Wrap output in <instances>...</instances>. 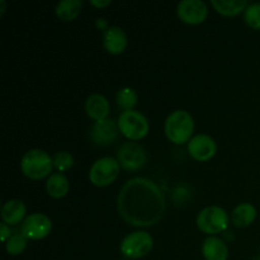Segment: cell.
Segmentation results:
<instances>
[{
    "label": "cell",
    "instance_id": "4fadbf2b",
    "mask_svg": "<svg viewBox=\"0 0 260 260\" xmlns=\"http://www.w3.org/2000/svg\"><path fill=\"white\" fill-rule=\"evenodd\" d=\"M103 47L112 55H121L127 47V35L118 25H109L102 36Z\"/></svg>",
    "mask_w": 260,
    "mask_h": 260
},
{
    "label": "cell",
    "instance_id": "83f0119b",
    "mask_svg": "<svg viewBox=\"0 0 260 260\" xmlns=\"http://www.w3.org/2000/svg\"><path fill=\"white\" fill-rule=\"evenodd\" d=\"M251 260H260V255H256V256H254V258L251 259Z\"/></svg>",
    "mask_w": 260,
    "mask_h": 260
},
{
    "label": "cell",
    "instance_id": "603a6c76",
    "mask_svg": "<svg viewBox=\"0 0 260 260\" xmlns=\"http://www.w3.org/2000/svg\"><path fill=\"white\" fill-rule=\"evenodd\" d=\"M244 22L253 29H260V3L248 5L244 12Z\"/></svg>",
    "mask_w": 260,
    "mask_h": 260
},
{
    "label": "cell",
    "instance_id": "5bb4252c",
    "mask_svg": "<svg viewBox=\"0 0 260 260\" xmlns=\"http://www.w3.org/2000/svg\"><path fill=\"white\" fill-rule=\"evenodd\" d=\"M109 111H111V104L108 99L99 93L90 94L85 101V112L89 118L93 121H102V119L108 118Z\"/></svg>",
    "mask_w": 260,
    "mask_h": 260
},
{
    "label": "cell",
    "instance_id": "8fae6325",
    "mask_svg": "<svg viewBox=\"0 0 260 260\" xmlns=\"http://www.w3.org/2000/svg\"><path fill=\"white\" fill-rule=\"evenodd\" d=\"M177 14L183 23L197 25L207 19L208 8L202 0H182L177 7Z\"/></svg>",
    "mask_w": 260,
    "mask_h": 260
},
{
    "label": "cell",
    "instance_id": "9c48e42d",
    "mask_svg": "<svg viewBox=\"0 0 260 260\" xmlns=\"http://www.w3.org/2000/svg\"><path fill=\"white\" fill-rule=\"evenodd\" d=\"M52 230V221L47 215L35 212L28 215L20 225V233L28 240H42L47 238Z\"/></svg>",
    "mask_w": 260,
    "mask_h": 260
},
{
    "label": "cell",
    "instance_id": "3957f363",
    "mask_svg": "<svg viewBox=\"0 0 260 260\" xmlns=\"http://www.w3.org/2000/svg\"><path fill=\"white\" fill-rule=\"evenodd\" d=\"M53 169V159L48 152L41 149H30L20 159V170L32 180L50 177Z\"/></svg>",
    "mask_w": 260,
    "mask_h": 260
},
{
    "label": "cell",
    "instance_id": "2e32d148",
    "mask_svg": "<svg viewBox=\"0 0 260 260\" xmlns=\"http://www.w3.org/2000/svg\"><path fill=\"white\" fill-rule=\"evenodd\" d=\"M27 208L20 200H9L2 207L3 222L9 226H15L23 222L25 218Z\"/></svg>",
    "mask_w": 260,
    "mask_h": 260
},
{
    "label": "cell",
    "instance_id": "5b68a950",
    "mask_svg": "<svg viewBox=\"0 0 260 260\" xmlns=\"http://www.w3.org/2000/svg\"><path fill=\"white\" fill-rule=\"evenodd\" d=\"M196 222L203 234L215 236L216 234L226 231L230 222V217L226 210H223L220 206H208L200 211Z\"/></svg>",
    "mask_w": 260,
    "mask_h": 260
},
{
    "label": "cell",
    "instance_id": "4316f807",
    "mask_svg": "<svg viewBox=\"0 0 260 260\" xmlns=\"http://www.w3.org/2000/svg\"><path fill=\"white\" fill-rule=\"evenodd\" d=\"M90 4L96 8H106L111 4V0H90Z\"/></svg>",
    "mask_w": 260,
    "mask_h": 260
},
{
    "label": "cell",
    "instance_id": "d4e9b609",
    "mask_svg": "<svg viewBox=\"0 0 260 260\" xmlns=\"http://www.w3.org/2000/svg\"><path fill=\"white\" fill-rule=\"evenodd\" d=\"M12 229H10L9 225H7V223L2 222L0 223V239H2L3 243H7L8 240L10 239V236H12Z\"/></svg>",
    "mask_w": 260,
    "mask_h": 260
},
{
    "label": "cell",
    "instance_id": "7402d4cb",
    "mask_svg": "<svg viewBox=\"0 0 260 260\" xmlns=\"http://www.w3.org/2000/svg\"><path fill=\"white\" fill-rule=\"evenodd\" d=\"M28 239L22 233L13 234L9 240L5 243V250L9 255H20L27 248Z\"/></svg>",
    "mask_w": 260,
    "mask_h": 260
},
{
    "label": "cell",
    "instance_id": "ba28073f",
    "mask_svg": "<svg viewBox=\"0 0 260 260\" xmlns=\"http://www.w3.org/2000/svg\"><path fill=\"white\" fill-rule=\"evenodd\" d=\"M117 160L122 169L127 172H137L147 162V154L137 142H124L117 150Z\"/></svg>",
    "mask_w": 260,
    "mask_h": 260
},
{
    "label": "cell",
    "instance_id": "ffe728a7",
    "mask_svg": "<svg viewBox=\"0 0 260 260\" xmlns=\"http://www.w3.org/2000/svg\"><path fill=\"white\" fill-rule=\"evenodd\" d=\"M211 5L215 8L218 14L234 17L245 12L249 4L246 0H211Z\"/></svg>",
    "mask_w": 260,
    "mask_h": 260
},
{
    "label": "cell",
    "instance_id": "30bf717a",
    "mask_svg": "<svg viewBox=\"0 0 260 260\" xmlns=\"http://www.w3.org/2000/svg\"><path fill=\"white\" fill-rule=\"evenodd\" d=\"M187 149L188 154L193 160L205 162L215 156L217 151V145L210 135L198 134L190 139Z\"/></svg>",
    "mask_w": 260,
    "mask_h": 260
},
{
    "label": "cell",
    "instance_id": "52a82bcc",
    "mask_svg": "<svg viewBox=\"0 0 260 260\" xmlns=\"http://www.w3.org/2000/svg\"><path fill=\"white\" fill-rule=\"evenodd\" d=\"M121 165L116 157L103 156L91 164L89 169V180L98 188L111 185L118 178Z\"/></svg>",
    "mask_w": 260,
    "mask_h": 260
},
{
    "label": "cell",
    "instance_id": "7c38bea8",
    "mask_svg": "<svg viewBox=\"0 0 260 260\" xmlns=\"http://www.w3.org/2000/svg\"><path fill=\"white\" fill-rule=\"evenodd\" d=\"M119 128L117 121L112 118L94 122L90 128V140L98 146H109L118 140Z\"/></svg>",
    "mask_w": 260,
    "mask_h": 260
},
{
    "label": "cell",
    "instance_id": "cb8c5ba5",
    "mask_svg": "<svg viewBox=\"0 0 260 260\" xmlns=\"http://www.w3.org/2000/svg\"><path fill=\"white\" fill-rule=\"evenodd\" d=\"M53 168L57 169L58 173L68 172L74 165V156L69 151H57L52 156Z\"/></svg>",
    "mask_w": 260,
    "mask_h": 260
},
{
    "label": "cell",
    "instance_id": "e0dca14e",
    "mask_svg": "<svg viewBox=\"0 0 260 260\" xmlns=\"http://www.w3.org/2000/svg\"><path fill=\"white\" fill-rule=\"evenodd\" d=\"M256 218V208L249 202L240 203L231 212V222L235 228L244 229L250 226Z\"/></svg>",
    "mask_w": 260,
    "mask_h": 260
},
{
    "label": "cell",
    "instance_id": "7a4b0ae2",
    "mask_svg": "<svg viewBox=\"0 0 260 260\" xmlns=\"http://www.w3.org/2000/svg\"><path fill=\"white\" fill-rule=\"evenodd\" d=\"M164 131L168 140L175 145H183L189 142L194 135V119L189 112L184 109H177L172 112L165 119Z\"/></svg>",
    "mask_w": 260,
    "mask_h": 260
},
{
    "label": "cell",
    "instance_id": "44dd1931",
    "mask_svg": "<svg viewBox=\"0 0 260 260\" xmlns=\"http://www.w3.org/2000/svg\"><path fill=\"white\" fill-rule=\"evenodd\" d=\"M137 99H139V96H137L136 91L128 86L119 89L116 94L117 104H118L119 108L123 109V112L132 111L137 104Z\"/></svg>",
    "mask_w": 260,
    "mask_h": 260
},
{
    "label": "cell",
    "instance_id": "d6986e66",
    "mask_svg": "<svg viewBox=\"0 0 260 260\" xmlns=\"http://www.w3.org/2000/svg\"><path fill=\"white\" fill-rule=\"evenodd\" d=\"M83 9V2L80 0H62L57 3L55 13L57 18L62 22H73L79 17Z\"/></svg>",
    "mask_w": 260,
    "mask_h": 260
},
{
    "label": "cell",
    "instance_id": "6da1fadb",
    "mask_svg": "<svg viewBox=\"0 0 260 260\" xmlns=\"http://www.w3.org/2000/svg\"><path fill=\"white\" fill-rule=\"evenodd\" d=\"M119 216L135 228H151L160 222L167 210V201L161 188L147 178L127 180L117 197Z\"/></svg>",
    "mask_w": 260,
    "mask_h": 260
},
{
    "label": "cell",
    "instance_id": "ac0fdd59",
    "mask_svg": "<svg viewBox=\"0 0 260 260\" xmlns=\"http://www.w3.org/2000/svg\"><path fill=\"white\" fill-rule=\"evenodd\" d=\"M69 189H70V183H69L66 175H63L62 173H53L47 178L46 190H47L50 197L60 200L68 194Z\"/></svg>",
    "mask_w": 260,
    "mask_h": 260
},
{
    "label": "cell",
    "instance_id": "277c9868",
    "mask_svg": "<svg viewBox=\"0 0 260 260\" xmlns=\"http://www.w3.org/2000/svg\"><path fill=\"white\" fill-rule=\"evenodd\" d=\"M154 248V239L151 234L144 230L129 233L122 239L119 251L126 259L136 260L146 256Z\"/></svg>",
    "mask_w": 260,
    "mask_h": 260
},
{
    "label": "cell",
    "instance_id": "9a60e30c",
    "mask_svg": "<svg viewBox=\"0 0 260 260\" xmlns=\"http://www.w3.org/2000/svg\"><path fill=\"white\" fill-rule=\"evenodd\" d=\"M202 255L205 260H228L229 248L222 239L208 236L202 244Z\"/></svg>",
    "mask_w": 260,
    "mask_h": 260
},
{
    "label": "cell",
    "instance_id": "8992f818",
    "mask_svg": "<svg viewBox=\"0 0 260 260\" xmlns=\"http://www.w3.org/2000/svg\"><path fill=\"white\" fill-rule=\"evenodd\" d=\"M117 123H118L119 132L131 141H139L149 134V121L141 112L135 111V109L122 112Z\"/></svg>",
    "mask_w": 260,
    "mask_h": 260
},
{
    "label": "cell",
    "instance_id": "484cf974",
    "mask_svg": "<svg viewBox=\"0 0 260 260\" xmlns=\"http://www.w3.org/2000/svg\"><path fill=\"white\" fill-rule=\"evenodd\" d=\"M95 27L98 28V29H102L104 32L106 29H108L109 25H108V22H107L104 18H98V19L95 20Z\"/></svg>",
    "mask_w": 260,
    "mask_h": 260
}]
</instances>
